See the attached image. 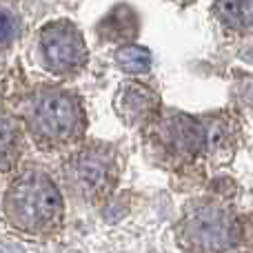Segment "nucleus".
I'll use <instances>...</instances> for the list:
<instances>
[{
    "label": "nucleus",
    "mask_w": 253,
    "mask_h": 253,
    "mask_svg": "<svg viewBox=\"0 0 253 253\" xmlns=\"http://www.w3.org/2000/svg\"><path fill=\"white\" fill-rule=\"evenodd\" d=\"M144 133V147L156 165L167 169H184L196 158L207 156L205 120L162 109Z\"/></svg>",
    "instance_id": "5"
},
{
    "label": "nucleus",
    "mask_w": 253,
    "mask_h": 253,
    "mask_svg": "<svg viewBox=\"0 0 253 253\" xmlns=\"http://www.w3.org/2000/svg\"><path fill=\"white\" fill-rule=\"evenodd\" d=\"M0 211L9 227L22 236L49 238L65 224V196L47 169L29 165L11 178Z\"/></svg>",
    "instance_id": "2"
},
{
    "label": "nucleus",
    "mask_w": 253,
    "mask_h": 253,
    "mask_svg": "<svg viewBox=\"0 0 253 253\" xmlns=\"http://www.w3.org/2000/svg\"><path fill=\"white\" fill-rule=\"evenodd\" d=\"M22 125L38 149L71 151L84 142L87 111L83 98L62 84H36L22 100Z\"/></svg>",
    "instance_id": "1"
},
{
    "label": "nucleus",
    "mask_w": 253,
    "mask_h": 253,
    "mask_svg": "<svg viewBox=\"0 0 253 253\" xmlns=\"http://www.w3.org/2000/svg\"><path fill=\"white\" fill-rule=\"evenodd\" d=\"M211 13L218 20V25L229 34H253V0H215Z\"/></svg>",
    "instance_id": "10"
},
{
    "label": "nucleus",
    "mask_w": 253,
    "mask_h": 253,
    "mask_svg": "<svg viewBox=\"0 0 253 253\" xmlns=\"http://www.w3.org/2000/svg\"><path fill=\"white\" fill-rule=\"evenodd\" d=\"M165 109L158 91L140 78H126L114 96V111L120 123L144 131Z\"/></svg>",
    "instance_id": "7"
},
{
    "label": "nucleus",
    "mask_w": 253,
    "mask_h": 253,
    "mask_svg": "<svg viewBox=\"0 0 253 253\" xmlns=\"http://www.w3.org/2000/svg\"><path fill=\"white\" fill-rule=\"evenodd\" d=\"M184 253H229L242 238L236 211L215 198H196L187 202L175 229Z\"/></svg>",
    "instance_id": "4"
},
{
    "label": "nucleus",
    "mask_w": 253,
    "mask_h": 253,
    "mask_svg": "<svg viewBox=\"0 0 253 253\" xmlns=\"http://www.w3.org/2000/svg\"><path fill=\"white\" fill-rule=\"evenodd\" d=\"M40 65L60 80L74 78L87 67L89 49L78 25L67 18L44 22L36 36Z\"/></svg>",
    "instance_id": "6"
},
{
    "label": "nucleus",
    "mask_w": 253,
    "mask_h": 253,
    "mask_svg": "<svg viewBox=\"0 0 253 253\" xmlns=\"http://www.w3.org/2000/svg\"><path fill=\"white\" fill-rule=\"evenodd\" d=\"M138 13L129 4H116L96 27V34L102 42H114L118 47L129 44L138 36Z\"/></svg>",
    "instance_id": "8"
},
{
    "label": "nucleus",
    "mask_w": 253,
    "mask_h": 253,
    "mask_svg": "<svg viewBox=\"0 0 253 253\" xmlns=\"http://www.w3.org/2000/svg\"><path fill=\"white\" fill-rule=\"evenodd\" d=\"M114 60L118 65V69H123L125 74H129L131 78H138L140 74H147L151 67V51L142 44H123L114 51Z\"/></svg>",
    "instance_id": "11"
},
{
    "label": "nucleus",
    "mask_w": 253,
    "mask_h": 253,
    "mask_svg": "<svg viewBox=\"0 0 253 253\" xmlns=\"http://www.w3.org/2000/svg\"><path fill=\"white\" fill-rule=\"evenodd\" d=\"M27 131L18 118L0 111V175L18 169L25 156Z\"/></svg>",
    "instance_id": "9"
},
{
    "label": "nucleus",
    "mask_w": 253,
    "mask_h": 253,
    "mask_svg": "<svg viewBox=\"0 0 253 253\" xmlns=\"http://www.w3.org/2000/svg\"><path fill=\"white\" fill-rule=\"evenodd\" d=\"M123 158L111 142L89 140L67 153L62 162V187L76 202L98 207L114 196L120 182Z\"/></svg>",
    "instance_id": "3"
},
{
    "label": "nucleus",
    "mask_w": 253,
    "mask_h": 253,
    "mask_svg": "<svg viewBox=\"0 0 253 253\" xmlns=\"http://www.w3.org/2000/svg\"><path fill=\"white\" fill-rule=\"evenodd\" d=\"M22 31V18L11 4L0 2V51L11 47Z\"/></svg>",
    "instance_id": "12"
}]
</instances>
